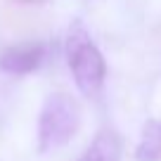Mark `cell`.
<instances>
[{
    "instance_id": "1",
    "label": "cell",
    "mask_w": 161,
    "mask_h": 161,
    "mask_svg": "<svg viewBox=\"0 0 161 161\" xmlns=\"http://www.w3.org/2000/svg\"><path fill=\"white\" fill-rule=\"evenodd\" d=\"M66 62H69L74 83L90 100L100 97L107 80V62L100 47L92 43L90 33L80 24L69 29L66 36Z\"/></svg>"
},
{
    "instance_id": "2",
    "label": "cell",
    "mask_w": 161,
    "mask_h": 161,
    "mask_svg": "<svg viewBox=\"0 0 161 161\" xmlns=\"http://www.w3.org/2000/svg\"><path fill=\"white\" fill-rule=\"evenodd\" d=\"M80 104L66 92H52L45 97L38 114V152L47 154L66 142L78 133L80 128Z\"/></svg>"
},
{
    "instance_id": "3",
    "label": "cell",
    "mask_w": 161,
    "mask_h": 161,
    "mask_svg": "<svg viewBox=\"0 0 161 161\" xmlns=\"http://www.w3.org/2000/svg\"><path fill=\"white\" fill-rule=\"evenodd\" d=\"M43 59H45V45L40 40L14 43L0 52V71L12 76H26L38 69Z\"/></svg>"
},
{
    "instance_id": "4",
    "label": "cell",
    "mask_w": 161,
    "mask_h": 161,
    "mask_svg": "<svg viewBox=\"0 0 161 161\" xmlns=\"http://www.w3.org/2000/svg\"><path fill=\"white\" fill-rule=\"evenodd\" d=\"M121 140L114 130L104 128L95 135V140L88 145V149L78 156V161H119Z\"/></svg>"
},
{
    "instance_id": "5",
    "label": "cell",
    "mask_w": 161,
    "mask_h": 161,
    "mask_svg": "<svg viewBox=\"0 0 161 161\" xmlns=\"http://www.w3.org/2000/svg\"><path fill=\"white\" fill-rule=\"evenodd\" d=\"M135 161H161V119H149L135 147Z\"/></svg>"
},
{
    "instance_id": "6",
    "label": "cell",
    "mask_w": 161,
    "mask_h": 161,
    "mask_svg": "<svg viewBox=\"0 0 161 161\" xmlns=\"http://www.w3.org/2000/svg\"><path fill=\"white\" fill-rule=\"evenodd\" d=\"M10 3H14V5H43L47 0H10Z\"/></svg>"
}]
</instances>
